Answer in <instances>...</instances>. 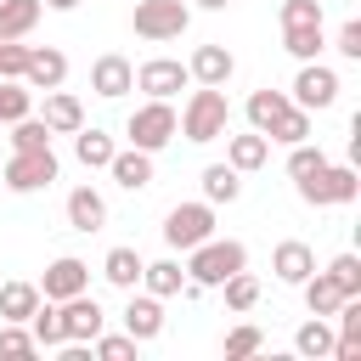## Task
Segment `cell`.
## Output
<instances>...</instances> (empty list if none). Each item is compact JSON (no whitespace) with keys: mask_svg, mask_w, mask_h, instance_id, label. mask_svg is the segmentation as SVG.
Segmentation results:
<instances>
[{"mask_svg":"<svg viewBox=\"0 0 361 361\" xmlns=\"http://www.w3.org/2000/svg\"><path fill=\"white\" fill-rule=\"evenodd\" d=\"M226 124H231L226 90H220V85H203V90H192V102L180 107V124H175V135H186V141L209 147V141H220V135H226Z\"/></svg>","mask_w":361,"mask_h":361,"instance_id":"obj_1","label":"cell"},{"mask_svg":"<svg viewBox=\"0 0 361 361\" xmlns=\"http://www.w3.org/2000/svg\"><path fill=\"white\" fill-rule=\"evenodd\" d=\"M248 265V248L243 243H220V237H203L197 248H186V276L197 282V288H220L231 271H243Z\"/></svg>","mask_w":361,"mask_h":361,"instance_id":"obj_2","label":"cell"},{"mask_svg":"<svg viewBox=\"0 0 361 361\" xmlns=\"http://www.w3.org/2000/svg\"><path fill=\"white\" fill-rule=\"evenodd\" d=\"M175 124H180V113H175L164 96H147V102L130 113L124 135H130V147H141V152H158V147H169V141H175Z\"/></svg>","mask_w":361,"mask_h":361,"instance_id":"obj_3","label":"cell"},{"mask_svg":"<svg viewBox=\"0 0 361 361\" xmlns=\"http://www.w3.org/2000/svg\"><path fill=\"white\" fill-rule=\"evenodd\" d=\"M186 23H192L186 0H135V11H130V28L141 39H180Z\"/></svg>","mask_w":361,"mask_h":361,"instance_id":"obj_4","label":"cell"},{"mask_svg":"<svg viewBox=\"0 0 361 361\" xmlns=\"http://www.w3.org/2000/svg\"><path fill=\"white\" fill-rule=\"evenodd\" d=\"M355 192H361V175H355L350 164H322L316 175L299 180V197L316 203V209H327V203H355Z\"/></svg>","mask_w":361,"mask_h":361,"instance_id":"obj_5","label":"cell"},{"mask_svg":"<svg viewBox=\"0 0 361 361\" xmlns=\"http://www.w3.org/2000/svg\"><path fill=\"white\" fill-rule=\"evenodd\" d=\"M0 175H6L11 192H39V186H51V180L62 175V164H56L51 147H28V152H11Z\"/></svg>","mask_w":361,"mask_h":361,"instance_id":"obj_6","label":"cell"},{"mask_svg":"<svg viewBox=\"0 0 361 361\" xmlns=\"http://www.w3.org/2000/svg\"><path fill=\"white\" fill-rule=\"evenodd\" d=\"M203 237H214V203H175L164 214V243L169 248H197Z\"/></svg>","mask_w":361,"mask_h":361,"instance_id":"obj_7","label":"cell"},{"mask_svg":"<svg viewBox=\"0 0 361 361\" xmlns=\"http://www.w3.org/2000/svg\"><path fill=\"white\" fill-rule=\"evenodd\" d=\"M293 107H305V113H322V107H333L338 102V73L333 68H322L316 56L310 62H299V73H293V96H288Z\"/></svg>","mask_w":361,"mask_h":361,"instance_id":"obj_8","label":"cell"},{"mask_svg":"<svg viewBox=\"0 0 361 361\" xmlns=\"http://www.w3.org/2000/svg\"><path fill=\"white\" fill-rule=\"evenodd\" d=\"M56 310H62V344H90L102 327H107V316H102V305L90 299V288L85 293H73V299H56Z\"/></svg>","mask_w":361,"mask_h":361,"instance_id":"obj_9","label":"cell"},{"mask_svg":"<svg viewBox=\"0 0 361 361\" xmlns=\"http://www.w3.org/2000/svg\"><path fill=\"white\" fill-rule=\"evenodd\" d=\"M192 85V73H186V62H175V56H152V62H141L135 68V90H147V96H180Z\"/></svg>","mask_w":361,"mask_h":361,"instance_id":"obj_10","label":"cell"},{"mask_svg":"<svg viewBox=\"0 0 361 361\" xmlns=\"http://www.w3.org/2000/svg\"><path fill=\"white\" fill-rule=\"evenodd\" d=\"M90 288V265L85 259H73V254H62V259H51L45 265V276H39V299H73V293H85Z\"/></svg>","mask_w":361,"mask_h":361,"instance_id":"obj_11","label":"cell"},{"mask_svg":"<svg viewBox=\"0 0 361 361\" xmlns=\"http://www.w3.org/2000/svg\"><path fill=\"white\" fill-rule=\"evenodd\" d=\"M90 90L107 96V102H118L124 90H135V68H130V56H118V51L96 56V62H90Z\"/></svg>","mask_w":361,"mask_h":361,"instance_id":"obj_12","label":"cell"},{"mask_svg":"<svg viewBox=\"0 0 361 361\" xmlns=\"http://www.w3.org/2000/svg\"><path fill=\"white\" fill-rule=\"evenodd\" d=\"M68 79V56L56 45H28V68H23V85L28 90H56Z\"/></svg>","mask_w":361,"mask_h":361,"instance_id":"obj_13","label":"cell"},{"mask_svg":"<svg viewBox=\"0 0 361 361\" xmlns=\"http://www.w3.org/2000/svg\"><path fill=\"white\" fill-rule=\"evenodd\" d=\"M124 333H130L135 344L158 338V333H164V305H158L152 293H135V288H130V305H124Z\"/></svg>","mask_w":361,"mask_h":361,"instance_id":"obj_14","label":"cell"},{"mask_svg":"<svg viewBox=\"0 0 361 361\" xmlns=\"http://www.w3.org/2000/svg\"><path fill=\"white\" fill-rule=\"evenodd\" d=\"M68 226L85 231V237L102 231V226H107V197H102L96 186H73V192H68Z\"/></svg>","mask_w":361,"mask_h":361,"instance_id":"obj_15","label":"cell"},{"mask_svg":"<svg viewBox=\"0 0 361 361\" xmlns=\"http://www.w3.org/2000/svg\"><path fill=\"white\" fill-rule=\"evenodd\" d=\"M271 271L288 282V288H299L310 271H316V254H310V243H299V237H288V243H276V254H271Z\"/></svg>","mask_w":361,"mask_h":361,"instance_id":"obj_16","label":"cell"},{"mask_svg":"<svg viewBox=\"0 0 361 361\" xmlns=\"http://www.w3.org/2000/svg\"><path fill=\"white\" fill-rule=\"evenodd\" d=\"M39 118H45L51 135H73V130L85 124V107H79V96H68V90L56 85V90H45V113H39Z\"/></svg>","mask_w":361,"mask_h":361,"instance_id":"obj_17","label":"cell"},{"mask_svg":"<svg viewBox=\"0 0 361 361\" xmlns=\"http://www.w3.org/2000/svg\"><path fill=\"white\" fill-rule=\"evenodd\" d=\"M265 158H271V141H265L259 130H248V135H226V164H231L237 175L265 169Z\"/></svg>","mask_w":361,"mask_h":361,"instance_id":"obj_18","label":"cell"},{"mask_svg":"<svg viewBox=\"0 0 361 361\" xmlns=\"http://www.w3.org/2000/svg\"><path fill=\"white\" fill-rule=\"evenodd\" d=\"M107 169H113V180H118L124 192H141V186H152V152H141V147H124V152H113V158H107Z\"/></svg>","mask_w":361,"mask_h":361,"instance_id":"obj_19","label":"cell"},{"mask_svg":"<svg viewBox=\"0 0 361 361\" xmlns=\"http://www.w3.org/2000/svg\"><path fill=\"white\" fill-rule=\"evenodd\" d=\"M333 316H338V333H333V355H338V361H361V293H355V299H344Z\"/></svg>","mask_w":361,"mask_h":361,"instance_id":"obj_20","label":"cell"},{"mask_svg":"<svg viewBox=\"0 0 361 361\" xmlns=\"http://www.w3.org/2000/svg\"><path fill=\"white\" fill-rule=\"evenodd\" d=\"M231 68H237V62H231V51H226V45H197V51H192V62H186V73H192L197 85H226V79H231Z\"/></svg>","mask_w":361,"mask_h":361,"instance_id":"obj_21","label":"cell"},{"mask_svg":"<svg viewBox=\"0 0 361 361\" xmlns=\"http://www.w3.org/2000/svg\"><path fill=\"white\" fill-rule=\"evenodd\" d=\"M45 0H0V39H28Z\"/></svg>","mask_w":361,"mask_h":361,"instance_id":"obj_22","label":"cell"},{"mask_svg":"<svg viewBox=\"0 0 361 361\" xmlns=\"http://www.w3.org/2000/svg\"><path fill=\"white\" fill-rule=\"evenodd\" d=\"M113 152H118V147H113V135H107V130H85V124L73 130V158H79L85 169H107V158H113Z\"/></svg>","mask_w":361,"mask_h":361,"instance_id":"obj_23","label":"cell"},{"mask_svg":"<svg viewBox=\"0 0 361 361\" xmlns=\"http://www.w3.org/2000/svg\"><path fill=\"white\" fill-rule=\"evenodd\" d=\"M141 265H147V259H141L135 248H124V243H118V248H107V259H102V276H107L113 288H124V293H130V288L141 282Z\"/></svg>","mask_w":361,"mask_h":361,"instance_id":"obj_24","label":"cell"},{"mask_svg":"<svg viewBox=\"0 0 361 361\" xmlns=\"http://www.w3.org/2000/svg\"><path fill=\"white\" fill-rule=\"evenodd\" d=\"M39 310V282H6L0 288V322H28Z\"/></svg>","mask_w":361,"mask_h":361,"instance_id":"obj_25","label":"cell"},{"mask_svg":"<svg viewBox=\"0 0 361 361\" xmlns=\"http://www.w3.org/2000/svg\"><path fill=\"white\" fill-rule=\"evenodd\" d=\"M243 197V175L231 164H209L203 169V203H237Z\"/></svg>","mask_w":361,"mask_h":361,"instance_id":"obj_26","label":"cell"},{"mask_svg":"<svg viewBox=\"0 0 361 361\" xmlns=\"http://www.w3.org/2000/svg\"><path fill=\"white\" fill-rule=\"evenodd\" d=\"M180 282H186V271H180L175 259H152V265H141V288H147L152 299H175Z\"/></svg>","mask_w":361,"mask_h":361,"instance_id":"obj_27","label":"cell"},{"mask_svg":"<svg viewBox=\"0 0 361 361\" xmlns=\"http://www.w3.org/2000/svg\"><path fill=\"white\" fill-rule=\"evenodd\" d=\"M299 288H305V310H310V316H333V310L344 305V293L333 288V276H327V271H310Z\"/></svg>","mask_w":361,"mask_h":361,"instance_id":"obj_28","label":"cell"},{"mask_svg":"<svg viewBox=\"0 0 361 361\" xmlns=\"http://www.w3.org/2000/svg\"><path fill=\"white\" fill-rule=\"evenodd\" d=\"M293 350H299L305 361H327V355H333V327H327V316H310V322L293 333Z\"/></svg>","mask_w":361,"mask_h":361,"instance_id":"obj_29","label":"cell"},{"mask_svg":"<svg viewBox=\"0 0 361 361\" xmlns=\"http://www.w3.org/2000/svg\"><path fill=\"white\" fill-rule=\"evenodd\" d=\"M28 333H34L39 350H62V338H68V333H62V310H56L51 299H39V310L28 316Z\"/></svg>","mask_w":361,"mask_h":361,"instance_id":"obj_30","label":"cell"},{"mask_svg":"<svg viewBox=\"0 0 361 361\" xmlns=\"http://www.w3.org/2000/svg\"><path fill=\"white\" fill-rule=\"evenodd\" d=\"M288 107H293V102H288L282 90H254V96H248V124L265 135V130H271V124H276Z\"/></svg>","mask_w":361,"mask_h":361,"instance_id":"obj_31","label":"cell"},{"mask_svg":"<svg viewBox=\"0 0 361 361\" xmlns=\"http://www.w3.org/2000/svg\"><path fill=\"white\" fill-rule=\"evenodd\" d=\"M322 45H327L322 23H305V28H282V51H288V56H299V62L322 56Z\"/></svg>","mask_w":361,"mask_h":361,"instance_id":"obj_32","label":"cell"},{"mask_svg":"<svg viewBox=\"0 0 361 361\" xmlns=\"http://www.w3.org/2000/svg\"><path fill=\"white\" fill-rule=\"evenodd\" d=\"M220 288H226V310H237V316L259 305V282L248 276V265H243V271H231V276H226Z\"/></svg>","mask_w":361,"mask_h":361,"instance_id":"obj_33","label":"cell"},{"mask_svg":"<svg viewBox=\"0 0 361 361\" xmlns=\"http://www.w3.org/2000/svg\"><path fill=\"white\" fill-rule=\"evenodd\" d=\"M265 141H282V147H293V141H310V113L305 107H288L271 130H265Z\"/></svg>","mask_w":361,"mask_h":361,"instance_id":"obj_34","label":"cell"},{"mask_svg":"<svg viewBox=\"0 0 361 361\" xmlns=\"http://www.w3.org/2000/svg\"><path fill=\"white\" fill-rule=\"evenodd\" d=\"M28 107H34V90L23 79H0V124H17Z\"/></svg>","mask_w":361,"mask_h":361,"instance_id":"obj_35","label":"cell"},{"mask_svg":"<svg viewBox=\"0 0 361 361\" xmlns=\"http://www.w3.org/2000/svg\"><path fill=\"white\" fill-rule=\"evenodd\" d=\"M259 350H265V333L254 322H243V327L226 333V361H243V355H259Z\"/></svg>","mask_w":361,"mask_h":361,"instance_id":"obj_36","label":"cell"},{"mask_svg":"<svg viewBox=\"0 0 361 361\" xmlns=\"http://www.w3.org/2000/svg\"><path fill=\"white\" fill-rule=\"evenodd\" d=\"M39 344H34V333H28V322H0V355L6 361H17V355H34Z\"/></svg>","mask_w":361,"mask_h":361,"instance_id":"obj_37","label":"cell"},{"mask_svg":"<svg viewBox=\"0 0 361 361\" xmlns=\"http://www.w3.org/2000/svg\"><path fill=\"white\" fill-rule=\"evenodd\" d=\"M28 147H51V130H45V118H17L11 124V152H28Z\"/></svg>","mask_w":361,"mask_h":361,"instance_id":"obj_38","label":"cell"},{"mask_svg":"<svg viewBox=\"0 0 361 361\" xmlns=\"http://www.w3.org/2000/svg\"><path fill=\"white\" fill-rule=\"evenodd\" d=\"M327 276H333V288H338L344 299H355V293H361V259H355V254H338V259L327 265Z\"/></svg>","mask_w":361,"mask_h":361,"instance_id":"obj_39","label":"cell"},{"mask_svg":"<svg viewBox=\"0 0 361 361\" xmlns=\"http://www.w3.org/2000/svg\"><path fill=\"white\" fill-rule=\"evenodd\" d=\"M322 164H327V152H322V147H310V141H293V152H288V175H293V180L316 175Z\"/></svg>","mask_w":361,"mask_h":361,"instance_id":"obj_40","label":"cell"},{"mask_svg":"<svg viewBox=\"0 0 361 361\" xmlns=\"http://www.w3.org/2000/svg\"><path fill=\"white\" fill-rule=\"evenodd\" d=\"M90 344H96L102 361H130V355H135V338H130V333H96Z\"/></svg>","mask_w":361,"mask_h":361,"instance_id":"obj_41","label":"cell"},{"mask_svg":"<svg viewBox=\"0 0 361 361\" xmlns=\"http://www.w3.org/2000/svg\"><path fill=\"white\" fill-rule=\"evenodd\" d=\"M322 23V0H282V28H305Z\"/></svg>","mask_w":361,"mask_h":361,"instance_id":"obj_42","label":"cell"},{"mask_svg":"<svg viewBox=\"0 0 361 361\" xmlns=\"http://www.w3.org/2000/svg\"><path fill=\"white\" fill-rule=\"evenodd\" d=\"M28 68V45L23 39H0V79H23Z\"/></svg>","mask_w":361,"mask_h":361,"instance_id":"obj_43","label":"cell"},{"mask_svg":"<svg viewBox=\"0 0 361 361\" xmlns=\"http://www.w3.org/2000/svg\"><path fill=\"white\" fill-rule=\"evenodd\" d=\"M333 45H338V56H350V62H361V23L350 17V23L338 28V39H333Z\"/></svg>","mask_w":361,"mask_h":361,"instance_id":"obj_44","label":"cell"},{"mask_svg":"<svg viewBox=\"0 0 361 361\" xmlns=\"http://www.w3.org/2000/svg\"><path fill=\"white\" fill-rule=\"evenodd\" d=\"M192 6H203V11H226L231 0H192Z\"/></svg>","mask_w":361,"mask_h":361,"instance_id":"obj_45","label":"cell"},{"mask_svg":"<svg viewBox=\"0 0 361 361\" xmlns=\"http://www.w3.org/2000/svg\"><path fill=\"white\" fill-rule=\"evenodd\" d=\"M45 6H51V11H73L79 0H45Z\"/></svg>","mask_w":361,"mask_h":361,"instance_id":"obj_46","label":"cell"}]
</instances>
